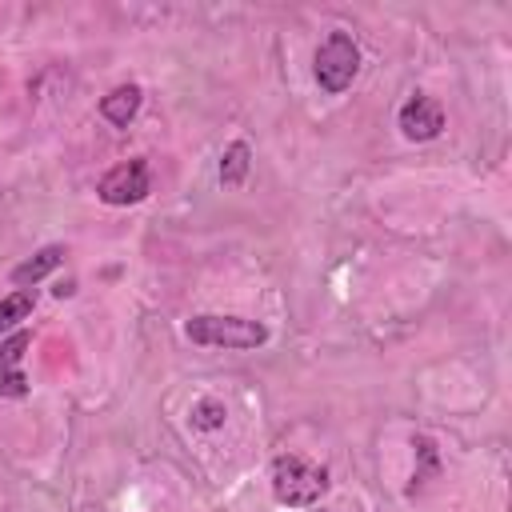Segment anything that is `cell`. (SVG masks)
<instances>
[{
  "instance_id": "obj_9",
  "label": "cell",
  "mask_w": 512,
  "mask_h": 512,
  "mask_svg": "<svg viewBox=\"0 0 512 512\" xmlns=\"http://www.w3.org/2000/svg\"><path fill=\"white\" fill-rule=\"evenodd\" d=\"M248 164H252L248 144H244V140H232V144L224 148V156H220V184H224V188H240L244 176H248Z\"/></svg>"
},
{
  "instance_id": "obj_1",
  "label": "cell",
  "mask_w": 512,
  "mask_h": 512,
  "mask_svg": "<svg viewBox=\"0 0 512 512\" xmlns=\"http://www.w3.org/2000/svg\"><path fill=\"white\" fill-rule=\"evenodd\" d=\"M184 336L192 344H204V348H260L268 340V328L260 320L204 312V316H192L184 324Z\"/></svg>"
},
{
  "instance_id": "obj_6",
  "label": "cell",
  "mask_w": 512,
  "mask_h": 512,
  "mask_svg": "<svg viewBox=\"0 0 512 512\" xmlns=\"http://www.w3.org/2000/svg\"><path fill=\"white\" fill-rule=\"evenodd\" d=\"M28 348H32V332H28V328H16V332L0 344V396H4V400L28 396V376L20 372V360H24Z\"/></svg>"
},
{
  "instance_id": "obj_5",
  "label": "cell",
  "mask_w": 512,
  "mask_h": 512,
  "mask_svg": "<svg viewBox=\"0 0 512 512\" xmlns=\"http://www.w3.org/2000/svg\"><path fill=\"white\" fill-rule=\"evenodd\" d=\"M400 132L408 136V140H436L440 132H444V108L432 100V96H424V92H416V96H408L404 104H400Z\"/></svg>"
},
{
  "instance_id": "obj_12",
  "label": "cell",
  "mask_w": 512,
  "mask_h": 512,
  "mask_svg": "<svg viewBox=\"0 0 512 512\" xmlns=\"http://www.w3.org/2000/svg\"><path fill=\"white\" fill-rule=\"evenodd\" d=\"M52 292H56V296H60V300H64V296H72V292H76V288H72V280H68V284H56V288H52Z\"/></svg>"
},
{
  "instance_id": "obj_8",
  "label": "cell",
  "mask_w": 512,
  "mask_h": 512,
  "mask_svg": "<svg viewBox=\"0 0 512 512\" xmlns=\"http://www.w3.org/2000/svg\"><path fill=\"white\" fill-rule=\"evenodd\" d=\"M140 100H144V92H140L136 84H120V88H112V92L100 100V116H104L108 124H116V128H128V120L140 112Z\"/></svg>"
},
{
  "instance_id": "obj_11",
  "label": "cell",
  "mask_w": 512,
  "mask_h": 512,
  "mask_svg": "<svg viewBox=\"0 0 512 512\" xmlns=\"http://www.w3.org/2000/svg\"><path fill=\"white\" fill-rule=\"evenodd\" d=\"M224 416H228V408H224L220 400H200V404L192 408V424H196V428H204V432L220 428V424H224Z\"/></svg>"
},
{
  "instance_id": "obj_3",
  "label": "cell",
  "mask_w": 512,
  "mask_h": 512,
  "mask_svg": "<svg viewBox=\"0 0 512 512\" xmlns=\"http://www.w3.org/2000/svg\"><path fill=\"white\" fill-rule=\"evenodd\" d=\"M360 72V48L348 32H328V40L316 48V84L328 96H340Z\"/></svg>"
},
{
  "instance_id": "obj_2",
  "label": "cell",
  "mask_w": 512,
  "mask_h": 512,
  "mask_svg": "<svg viewBox=\"0 0 512 512\" xmlns=\"http://www.w3.org/2000/svg\"><path fill=\"white\" fill-rule=\"evenodd\" d=\"M272 492L288 508H308L328 492V472L308 464L304 456H276L272 460Z\"/></svg>"
},
{
  "instance_id": "obj_4",
  "label": "cell",
  "mask_w": 512,
  "mask_h": 512,
  "mask_svg": "<svg viewBox=\"0 0 512 512\" xmlns=\"http://www.w3.org/2000/svg\"><path fill=\"white\" fill-rule=\"evenodd\" d=\"M96 196H100L104 204H112V208H124V204L144 200V196H148V160L132 156V160L108 168V172L100 176V184H96Z\"/></svg>"
},
{
  "instance_id": "obj_10",
  "label": "cell",
  "mask_w": 512,
  "mask_h": 512,
  "mask_svg": "<svg viewBox=\"0 0 512 512\" xmlns=\"http://www.w3.org/2000/svg\"><path fill=\"white\" fill-rule=\"evenodd\" d=\"M32 308H36V292L32 288H16L12 296H4L0 300V332L4 328H16L20 320H28Z\"/></svg>"
},
{
  "instance_id": "obj_7",
  "label": "cell",
  "mask_w": 512,
  "mask_h": 512,
  "mask_svg": "<svg viewBox=\"0 0 512 512\" xmlns=\"http://www.w3.org/2000/svg\"><path fill=\"white\" fill-rule=\"evenodd\" d=\"M64 256H68V252H64V244H48V248H40L36 256H28L24 264H16V268H12V284H16V288H32V284H40L52 268H60V264H64Z\"/></svg>"
}]
</instances>
